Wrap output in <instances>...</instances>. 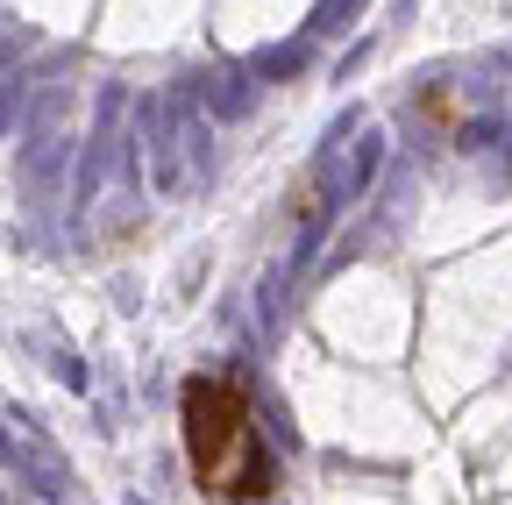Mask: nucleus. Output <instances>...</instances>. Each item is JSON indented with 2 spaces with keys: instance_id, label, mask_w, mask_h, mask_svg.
I'll return each mask as SVG.
<instances>
[{
  "instance_id": "obj_1",
  "label": "nucleus",
  "mask_w": 512,
  "mask_h": 505,
  "mask_svg": "<svg viewBox=\"0 0 512 505\" xmlns=\"http://www.w3.org/2000/svg\"><path fill=\"white\" fill-rule=\"evenodd\" d=\"M178 427H185V463L192 484L221 505H249L278 491V463L264 449V427H256L249 392L235 385L228 370H200L178 392Z\"/></svg>"
}]
</instances>
